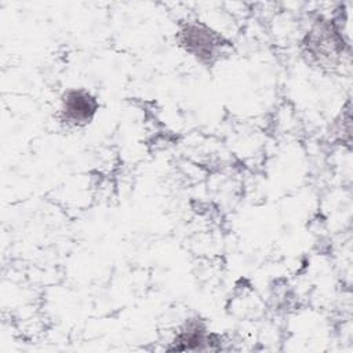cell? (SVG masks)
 <instances>
[{
	"label": "cell",
	"instance_id": "1",
	"mask_svg": "<svg viewBox=\"0 0 353 353\" xmlns=\"http://www.w3.org/2000/svg\"><path fill=\"white\" fill-rule=\"evenodd\" d=\"M179 47L197 62L212 66L229 55L230 43L215 29L200 21H188L176 32Z\"/></svg>",
	"mask_w": 353,
	"mask_h": 353
},
{
	"label": "cell",
	"instance_id": "2",
	"mask_svg": "<svg viewBox=\"0 0 353 353\" xmlns=\"http://www.w3.org/2000/svg\"><path fill=\"white\" fill-rule=\"evenodd\" d=\"M301 46L307 63L316 68L335 69L343 62L346 46L341 30L331 21H316L303 36Z\"/></svg>",
	"mask_w": 353,
	"mask_h": 353
},
{
	"label": "cell",
	"instance_id": "4",
	"mask_svg": "<svg viewBox=\"0 0 353 353\" xmlns=\"http://www.w3.org/2000/svg\"><path fill=\"white\" fill-rule=\"evenodd\" d=\"M222 338L210 332L207 324L200 317L188 319L176 331L171 345L167 350L172 352H205L221 350Z\"/></svg>",
	"mask_w": 353,
	"mask_h": 353
},
{
	"label": "cell",
	"instance_id": "3",
	"mask_svg": "<svg viewBox=\"0 0 353 353\" xmlns=\"http://www.w3.org/2000/svg\"><path fill=\"white\" fill-rule=\"evenodd\" d=\"M99 110L97 97L85 88H68L59 101L58 119L68 128L87 127Z\"/></svg>",
	"mask_w": 353,
	"mask_h": 353
}]
</instances>
